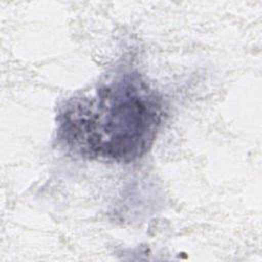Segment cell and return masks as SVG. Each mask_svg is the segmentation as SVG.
I'll use <instances>...</instances> for the list:
<instances>
[{
    "label": "cell",
    "mask_w": 262,
    "mask_h": 262,
    "mask_svg": "<svg viewBox=\"0 0 262 262\" xmlns=\"http://www.w3.org/2000/svg\"><path fill=\"white\" fill-rule=\"evenodd\" d=\"M161 120L159 97L129 74L72 99L60 114L58 134L83 157L130 162L151 146Z\"/></svg>",
    "instance_id": "6da1fadb"
}]
</instances>
